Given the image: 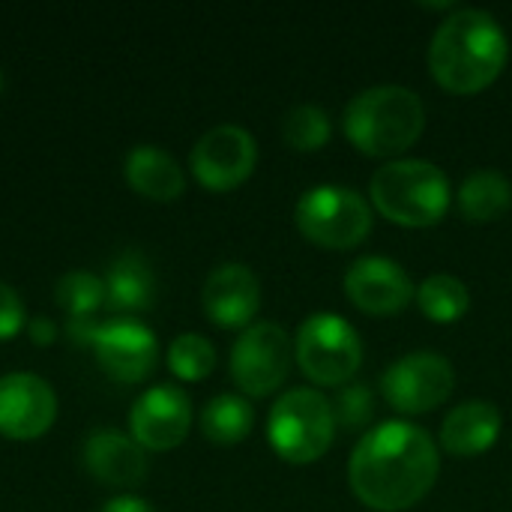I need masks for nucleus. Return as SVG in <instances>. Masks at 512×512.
Here are the masks:
<instances>
[{
  "mask_svg": "<svg viewBox=\"0 0 512 512\" xmlns=\"http://www.w3.org/2000/svg\"><path fill=\"white\" fill-rule=\"evenodd\" d=\"M282 135H285V144L300 150V153H315L321 147H327L330 135H333V126H330V117L324 108L318 105H297L285 114L282 120Z\"/></svg>",
  "mask_w": 512,
  "mask_h": 512,
  "instance_id": "b1692460",
  "label": "nucleus"
},
{
  "mask_svg": "<svg viewBox=\"0 0 512 512\" xmlns=\"http://www.w3.org/2000/svg\"><path fill=\"white\" fill-rule=\"evenodd\" d=\"M417 306L429 321L453 324V321L465 318V312L471 306V294L462 279H456L450 273H435L417 288Z\"/></svg>",
  "mask_w": 512,
  "mask_h": 512,
  "instance_id": "4be33fe9",
  "label": "nucleus"
},
{
  "mask_svg": "<svg viewBox=\"0 0 512 512\" xmlns=\"http://www.w3.org/2000/svg\"><path fill=\"white\" fill-rule=\"evenodd\" d=\"M255 426V411L243 396L234 393H222L216 399L207 402V408L201 411V432L207 441L231 447L249 438Z\"/></svg>",
  "mask_w": 512,
  "mask_h": 512,
  "instance_id": "412c9836",
  "label": "nucleus"
},
{
  "mask_svg": "<svg viewBox=\"0 0 512 512\" xmlns=\"http://www.w3.org/2000/svg\"><path fill=\"white\" fill-rule=\"evenodd\" d=\"M369 198L384 219L402 228H429L447 216L453 192L447 174L432 162L393 159L372 174Z\"/></svg>",
  "mask_w": 512,
  "mask_h": 512,
  "instance_id": "20e7f679",
  "label": "nucleus"
},
{
  "mask_svg": "<svg viewBox=\"0 0 512 512\" xmlns=\"http://www.w3.org/2000/svg\"><path fill=\"white\" fill-rule=\"evenodd\" d=\"M192 426V402L189 396L174 384H156L144 390L132 411H129V429L135 444L150 453L174 450L186 441Z\"/></svg>",
  "mask_w": 512,
  "mask_h": 512,
  "instance_id": "f8f14e48",
  "label": "nucleus"
},
{
  "mask_svg": "<svg viewBox=\"0 0 512 512\" xmlns=\"http://www.w3.org/2000/svg\"><path fill=\"white\" fill-rule=\"evenodd\" d=\"M507 60V33L495 15L483 9H456L441 21L429 45L432 78L456 96H474L492 87Z\"/></svg>",
  "mask_w": 512,
  "mask_h": 512,
  "instance_id": "f03ea898",
  "label": "nucleus"
},
{
  "mask_svg": "<svg viewBox=\"0 0 512 512\" xmlns=\"http://www.w3.org/2000/svg\"><path fill=\"white\" fill-rule=\"evenodd\" d=\"M57 306L69 315V321H90L99 306H105V279L87 270H72L54 285Z\"/></svg>",
  "mask_w": 512,
  "mask_h": 512,
  "instance_id": "5701e85b",
  "label": "nucleus"
},
{
  "mask_svg": "<svg viewBox=\"0 0 512 512\" xmlns=\"http://www.w3.org/2000/svg\"><path fill=\"white\" fill-rule=\"evenodd\" d=\"M99 369L120 381V384H138L147 381L159 363V342L147 324L138 318H111L96 327V336L90 342Z\"/></svg>",
  "mask_w": 512,
  "mask_h": 512,
  "instance_id": "9b49d317",
  "label": "nucleus"
},
{
  "mask_svg": "<svg viewBox=\"0 0 512 512\" xmlns=\"http://www.w3.org/2000/svg\"><path fill=\"white\" fill-rule=\"evenodd\" d=\"M294 360L312 384L345 387L363 363V342L345 318L318 312L303 321L294 342Z\"/></svg>",
  "mask_w": 512,
  "mask_h": 512,
  "instance_id": "0eeeda50",
  "label": "nucleus"
},
{
  "mask_svg": "<svg viewBox=\"0 0 512 512\" xmlns=\"http://www.w3.org/2000/svg\"><path fill=\"white\" fill-rule=\"evenodd\" d=\"M294 222L309 243L345 252L369 237L372 207L348 186H315L297 201Z\"/></svg>",
  "mask_w": 512,
  "mask_h": 512,
  "instance_id": "423d86ee",
  "label": "nucleus"
},
{
  "mask_svg": "<svg viewBox=\"0 0 512 512\" xmlns=\"http://www.w3.org/2000/svg\"><path fill=\"white\" fill-rule=\"evenodd\" d=\"M294 366V342L279 324H252L240 333L231 348V375L234 384L252 396L264 399L276 393Z\"/></svg>",
  "mask_w": 512,
  "mask_h": 512,
  "instance_id": "6e6552de",
  "label": "nucleus"
},
{
  "mask_svg": "<svg viewBox=\"0 0 512 512\" xmlns=\"http://www.w3.org/2000/svg\"><path fill=\"white\" fill-rule=\"evenodd\" d=\"M0 93H3V72H0Z\"/></svg>",
  "mask_w": 512,
  "mask_h": 512,
  "instance_id": "c756f323",
  "label": "nucleus"
},
{
  "mask_svg": "<svg viewBox=\"0 0 512 512\" xmlns=\"http://www.w3.org/2000/svg\"><path fill=\"white\" fill-rule=\"evenodd\" d=\"M99 512H153L147 501L141 498H132V495H123V498H111Z\"/></svg>",
  "mask_w": 512,
  "mask_h": 512,
  "instance_id": "c85d7f7f",
  "label": "nucleus"
},
{
  "mask_svg": "<svg viewBox=\"0 0 512 512\" xmlns=\"http://www.w3.org/2000/svg\"><path fill=\"white\" fill-rule=\"evenodd\" d=\"M453 387L456 372L450 360L432 351L405 354L381 378V393L399 414H429L450 399Z\"/></svg>",
  "mask_w": 512,
  "mask_h": 512,
  "instance_id": "1a4fd4ad",
  "label": "nucleus"
},
{
  "mask_svg": "<svg viewBox=\"0 0 512 512\" xmlns=\"http://www.w3.org/2000/svg\"><path fill=\"white\" fill-rule=\"evenodd\" d=\"M57 417L51 384L33 372H9L0 378V435L9 441L42 438Z\"/></svg>",
  "mask_w": 512,
  "mask_h": 512,
  "instance_id": "ddd939ff",
  "label": "nucleus"
},
{
  "mask_svg": "<svg viewBox=\"0 0 512 512\" xmlns=\"http://www.w3.org/2000/svg\"><path fill=\"white\" fill-rule=\"evenodd\" d=\"M123 174L138 195L153 201H174L186 189V177L177 159L153 144H138L135 150H129Z\"/></svg>",
  "mask_w": 512,
  "mask_h": 512,
  "instance_id": "a211bd4d",
  "label": "nucleus"
},
{
  "mask_svg": "<svg viewBox=\"0 0 512 512\" xmlns=\"http://www.w3.org/2000/svg\"><path fill=\"white\" fill-rule=\"evenodd\" d=\"M258 162L255 138L234 123L213 126L198 138L189 156V168L195 180L210 192H231L243 186Z\"/></svg>",
  "mask_w": 512,
  "mask_h": 512,
  "instance_id": "9d476101",
  "label": "nucleus"
},
{
  "mask_svg": "<svg viewBox=\"0 0 512 512\" xmlns=\"http://www.w3.org/2000/svg\"><path fill=\"white\" fill-rule=\"evenodd\" d=\"M512 207V183L492 168L474 171L459 186V210L471 222H495Z\"/></svg>",
  "mask_w": 512,
  "mask_h": 512,
  "instance_id": "aec40b11",
  "label": "nucleus"
},
{
  "mask_svg": "<svg viewBox=\"0 0 512 512\" xmlns=\"http://www.w3.org/2000/svg\"><path fill=\"white\" fill-rule=\"evenodd\" d=\"M201 303H204L207 318L216 327H225V330L246 327L258 315V306H261L258 276L246 264H222L207 276Z\"/></svg>",
  "mask_w": 512,
  "mask_h": 512,
  "instance_id": "2eb2a0df",
  "label": "nucleus"
},
{
  "mask_svg": "<svg viewBox=\"0 0 512 512\" xmlns=\"http://www.w3.org/2000/svg\"><path fill=\"white\" fill-rule=\"evenodd\" d=\"M330 405H333L336 426H342L345 432H363L375 417V393L363 381H351L339 387Z\"/></svg>",
  "mask_w": 512,
  "mask_h": 512,
  "instance_id": "a878e982",
  "label": "nucleus"
},
{
  "mask_svg": "<svg viewBox=\"0 0 512 512\" xmlns=\"http://www.w3.org/2000/svg\"><path fill=\"white\" fill-rule=\"evenodd\" d=\"M27 315H24V303L15 294L12 285L0 282V342H9L21 333Z\"/></svg>",
  "mask_w": 512,
  "mask_h": 512,
  "instance_id": "bb28decb",
  "label": "nucleus"
},
{
  "mask_svg": "<svg viewBox=\"0 0 512 512\" xmlns=\"http://www.w3.org/2000/svg\"><path fill=\"white\" fill-rule=\"evenodd\" d=\"M441 456L426 429L405 420L381 423L354 450L348 465L351 492L375 512L417 507L438 480Z\"/></svg>",
  "mask_w": 512,
  "mask_h": 512,
  "instance_id": "f257e3e1",
  "label": "nucleus"
},
{
  "mask_svg": "<svg viewBox=\"0 0 512 512\" xmlns=\"http://www.w3.org/2000/svg\"><path fill=\"white\" fill-rule=\"evenodd\" d=\"M345 294L348 300L375 318L399 315L417 297L411 276L390 258H360L345 273Z\"/></svg>",
  "mask_w": 512,
  "mask_h": 512,
  "instance_id": "4468645a",
  "label": "nucleus"
},
{
  "mask_svg": "<svg viewBox=\"0 0 512 512\" xmlns=\"http://www.w3.org/2000/svg\"><path fill=\"white\" fill-rule=\"evenodd\" d=\"M156 279L147 261L135 252H126L111 261L105 273V306L117 312V318H129V312H141L153 303Z\"/></svg>",
  "mask_w": 512,
  "mask_h": 512,
  "instance_id": "6ab92c4d",
  "label": "nucleus"
},
{
  "mask_svg": "<svg viewBox=\"0 0 512 512\" xmlns=\"http://www.w3.org/2000/svg\"><path fill=\"white\" fill-rule=\"evenodd\" d=\"M342 126L348 141L375 159H390L405 153L426 126V108L423 99L399 84H381L357 93L345 114Z\"/></svg>",
  "mask_w": 512,
  "mask_h": 512,
  "instance_id": "7ed1b4c3",
  "label": "nucleus"
},
{
  "mask_svg": "<svg viewBox=\"0 0 512 512\" xmlns=\"http://www.w3.org/2000/svg\"><path fill=\"white\" fill-rule=\"evenodd\" d=\"M27 333H30V339H33L36 345H51V342L57 339V327H54V321H48V318H33V321L27 324Z\"/></svg>",
  "mask_w": 512,
  "mask_h": 512,
  "instance_id": "cd10ccee",
  "label": "nucleus"
},
{
  "mask_svg": "<svg viewBox=\"0 0 512 512\" xmlns=\"http://www.w3.org/2000/svg\"><path fill=\"white\" fill-rule=\"evenodd\" d=\"M336 438V417L330 399L318 390H288L270 411L267 441L276 456L288 465L318 462Z\"/></svg>",
  "mask_w": 512,
  "mask_h": 512,
  "instance_id": "39448f33",
  "label": "nucleus"
},
{
  "mask_svg": "<svg viewBox=\"0 0 512 512\" xmlns=\"http://www.w3.org/2000/svg\"><path fill=\"white\" fill-rule=\"evenodd\" d=\"M501 411L492 402L471 399L453 408L441 426V447L456 459H474L492 450L501 438Z\"/></svg>",
  "mask_w": 512,
  "mask_h": 512,
  "instance_id": "f3484780",
  "label": "nucleus"
},
{
  "mask_svg": "<svg viewBox=\"0 0 512 512\" xmlns=\"http://www.w3.org/2000/svg\"><path fill=\"white\" fill-rule=\"evenodd\" d=\"M84 465L99 483L120 489L138 486L147 474V456L141 444L114 429H99L84 441Z\"/></svg>",
  "mask_w": 512,
  "mask_h": 512,
  "instance_id": "dca6fc26",
  "label": "nucleus"
},
{
  "mask_svg": "<svg viewBox=\"0 0 512 512\" xmlns=\"http://www.w3.org/2000/svg\"><path fill=\"white\" fill-rule=\"evenodd\" d=\"M168 369L180 381H204L216 369V348L201 333H183L168 345Z\"/></svg>",
  "mask_w": 512,
  "mask_h": 512,
  "instance_id": "393cba45",
  "label": "nucleus"
}]
</instances>
